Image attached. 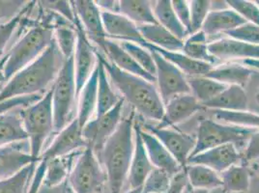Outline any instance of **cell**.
Returning a JSON list of instances; mask_svg holds the SVG:
<instances>
[{
  "mask_svg": "<svg viewBox=\"0 0 259 193\" xmlns=\"http://www.w3.org/2000/svg\"><path fill=\"white\" fill-rule=\"evenodd\" d=\"M59 57L62 58L54 41L41 56L17 73L1 88L0 103L19 96L42 95L58 75L62 65Z\"/></svg>",
  "mask_w": 259,
  "mask_h": 193,
  "instance_id": "6da1fadb",
  "label": "cell"
},
{
  "mask_svg": "<svg viewBox=\"0 0 259 193\" xmlns=\"http://www.w3.org/2000/svg\"><path fill=\"white\" fill-rule=\"evenodd\" d=\"M135 115L136 111L133 110L127 118L120 122L98 158L107 174L110 193L122 192L128 179L135 148Z\"/></svg>",
  "mask_w": 259,
  "mask_h": 193,
  "instance_id": "7a4b0ae2",
  "label": "cell"
},
{
  "mask_svg": "<svg viewBox=\"0 0 259 193\" xmlns=\"http://www.w3.org/2000/svg\"><path fill=\"white\" fill-rule=\"evenodd\" d=\"M97 57L104 65L111 82L135 111L143 117L161 122L164 116V105L154 83L120 70L98 51Z\"/></svg>",
  "mask_w": 259,
  "mask_h": 193,
  "instance_id": "3957f363",
  "label": "cell"
},
{
  "mask_svg": "<svg viewBox=\"0 0 259 193\" xmlns=\"http://www.w3.org/2000/svg\"><path fill=\"white\" fill-rule=\"evenodd\" d=\"M29 27L6 54L7 59L3 69L5 83L23 68L31 64L54 43V30L50 26L30 21Z\"/></svg>",
  "mask_w": 259,
  "mask_h": 193,
  "instance_id": "277c9868",
  "label": "cell"
},
{
  "mask_svg": "<svg viewBox=\"0 0 259 193\" xmlns=\"http://www.w3.org/2000/svg\"><path fill=\"white\" fill-rule=\"evenodd\" d=\"M19 114L28 137L29 153L33 159L39 161L45 142L54 132L52 88L35 104L22 108Z\"/></svg>",
  "mask_w": 259,
  "mask_h": 193,
  "instance_id": "5b68a950",
  "label": "cell"
},
{
  "mask_svg": "<svg viewBox=\"0 0 259 193\" xmlns=\"http://www.w3.org/2000/svg\"><path fill=\"white\" fill-rule=\"evenodd\" d=\"M52 90L54 132L57 134L75 119L72 118L74 107L77 100L74 56L63 60Z\"/></svg>",
  "mask_w": 259,
  "mask_h": 193,
  "instance_id": "8992f818",
  "label": "cell"
},
{
  "mask_svg": "<svg viewBox=\"0 0 259 193\" xmlns=\"http://www.w3.org/2000/svg\"><path fill=\"white\" fill-rule=\"evenodd\" d=\"M259 129L242 128L237 126L221 124L212 119H204L200 122L196 134V143L190 158L201 152L225 144H247L248 138Z\"/></svg>",
  "mask_w": 259,
  "mask_h": 193,
  "instance_id": "52a82bcc",
  "label": "cell"
},
{
  "mask_svg": "<svg viewBox=\"0 0 259 193\" xmlns=\"http://www.w3.org/2000/svg\"><path fill=\"white\" fill-rule=\"evenodd\" d=\"M74 193H102L108 182L107 174L96 154L87 147L78 156L68 178Z\"/></svg>",
  "mask_w": 259,
  "mask_h": 193,
  "instance_id": "ba28073f",
  "label": "cell"
},
{
  "mask_svg": "<svg viewBox=\"0 0 259 193\" xmlns=\"http://www.w3.org/2000/svg\"><path fill=\"white\" fill-rule=\"evenodd\" d=\"M123 106L124 99L122 98L111 110L101 116H96L95 119H91L82 128V136L87 143V147L94 151L98 158L122 121Z\"/></svg>",
  "mask_w": 259,
  "mask_h": 193,
  "instance_id": "9c48e42d",
  "label": "cell"
},
{
  "mask_svg": "<svg viewBox=\"0 0 259 193\" xmlns=\"http://www.w3.org/2000/svg\"><path fill=\"white\" fill-rule=\"evenodd\" d=\"M156 64V81L159 86V94L163 105L172 98L190 94L191 88L183 73L161 54L150 51Z\"/></svg>",
  "mask_w": 259,
  "mask_h": 193,
  "instance_id": "30bf717a",
  "label": "cell"
},
{
  "mask_svg": "<svg viewBox=\"0 0 259 193\" xmlns=\"http://www.w3.org/2000/svg\"><path fill=\"white\" fill-rule=\"evenodd\" d=\"M76 30V44L74 54V69L76 78V96L94 72L97 66V50L87 37L81 23L76 17L75 21Z\"/></svg>",
  "mask_w": 259,
  "mask_h": 193,
  "instance_id": "8fae6325",
  "label": "cell"
},
{
  "mask_svg": "<svg viewBox=\"0 0 259 193\" xmlns=\"http://www.w3.org/2000/svg\"><path fill=\"white\" fill-rule=\"evenodd\" d=\"M144 129L152 133L161 141L173 158L185 169L188 165V160L194 151L196 137L167 128H159L151 125H145Z\"/></svg>",
  "mask_w": 259,
  "mask_h": 193,
  "instance_id": "7c38bea8",
  "label": "cell"
},
{
  "mask_svg": "<svg viewBox=\"0 0 259 193\" xmlns=\"http://www.w3.org/2000/svg\"><path fill=\"white\" fill-rule=\"evenodd\" d=\"M71 5L90 42L101 47L108 38L102 20V10L98 7L96 2L92 0H76L71 1Z\"/></svg>",
  "mask_w": 259,
  "mask_h": 193,
  "instance_id": "4fadbf2b",
  "label": "cell"
},
{
  "mask_svg": "<svg viewBox=\"0 0 259 193\" xmlns=\"http://www.w3.org/2000/svg\"><path fill=\"white\" fill-rule=\"evenodd\" d=\"M241 160L242 156L234 144H225L189 158L188 165H204L221 174L237 165Z\"/></svg>",
  "mask_w": 259,
  "mask_h": 193,
  "instance_id": "5bb4252c",
  "label": "cell"
},
{
  "mask_svg": "<svg viewBox=\"0 0 259 193\" xmlns=\"http://www.w3.org/2000/svg\"><path fill=\"white\" fill-rule=\"evenodd\" d=\"M102 20L108 39L137 43L141 46L147 43L143 39L138 25L123 15L102 11Z\"/></svg>",
  "mask_w": 259,
  "mask_h": 193,
  "instance_id": "9a60e30c",
  "label": "cell"
},
{
  "mask_svg": "<svg viewBox=\"0 0 259 193\" xmlns=\"http://www.w3.org/2000/svg\"><path fill=\"white\" fill-rule=\"evenodd\" d=\"M141 125L135 121V148L128 174L131 188L142 187L150 173L154 170V166L148 158L144 143L141 138Z\"/></svg>",
  "mask_w": 259,
  "mask_h": 193,
  "instance_id": "2e32d148",
  "label": "cell"
},
{
  "mask_svg": "<svg viewBox=\"0 0 259 193\" xmlns=\"http://www.w3.org/2000/svg\"><path fill=\"white\" fill-rule=\"evenodd\" d=\"M203 108V106L192 93L174 96L164 105V116L161 121V124L157 127H172L192 117Z\"/></svg>",
  "mask_w": 259,
  "mask_h": 193,
  "instance_id": "e0dca14e",
  "label": "cell"
},
{
  "mask_svg": "<svg viewBox=\"0 0 259 193\" xmlns=\"http://www.w3.org/2000/svg\"><path fill=\"white\" fill-rule=\"evenodd\" d=\"M209 53L218 59L259 60V45L244 43L234 39H221L209 43Z\"/></svg>",
  "mask_w": 259,
  "mask_h": 193,
  "instance_id": "ac0fdd59",
  "label": "cell"
},
{
  "mask_svg": "<svg viewBox=\"0 0 259 193\" xmlns=\"http://www.w3.org/2000/svg\"><path fill=\"white\" fill-rule=\"evenodd\" d=\"M141 134L148 158L154 168L165 171L171 177L183 170L171 154L166 150V148L156 136L142 128Z\"/></svg>",
  "mask_w": 259,
  "mask_h": 193,
  "instance_id": "d6986e66",
  "label": "cell"
},
{
  "mask_svg": "<svg viewBox=\"0 0 259 193\" xmlns=\"http://www.w3.org/2000/svg\"><path fill=\"white\" fill-rule=\"evenodd\" d=\"M82 150L76 151L69 155L56 157L47 160L40 157L39 160L46 162V172L44 177L43 185L47 188L56 187L68 181L70 173L72 171L78 156Z\"/></svg>",
  "mask_w": 259,
  "mask_h": 193,
  "instance_id": "ffe728a7",
  "label": "cell"
},
{
  "mask_svg": "<svg viewBox=\"0 0 259 193\" xmlns=\"http://www.w3.org/2000/svg\"><path fill=\"white\" fill-rule=\"evenodd\" d=\"M100 49L104 51L106 57L108 58V61L115 65L120 70L131 75L142 77L152 83L156 81V76L150 75L146 71H144L116 41L106 39Z\"/></svg>",
  "mask_w": 259,
  "mask_h": 193,
  "instance_id": "44dd1931",
  "label": "cell"
},
{
  "mask_svg": "<svg viewBox=\"0 0 259 193\" xmlns=\"http://www.w3.org/2000/svg\"><path fill=\"white\" fill-rule=\"evenodd\" d=\"M36 162L38 161L22 148L21 142L0 147V180L8 179Z\"/></svg>",
  "mask_w": 259,
  "mask_h": 193,
  "instance_id": "7402d4cb",
  "label": "cell"
},
{
  "mask_svg": "<svg viewBox=\"0 0 259 193\" xmlns=\"http://www.w3.org/2000/svg\"><path fill=\"white\" fill-rule=\"evenodd\" d=\"M143 47H145L149 52L154 51L161 54L162 57H164L167 61L176 66L184 75H188L189 77L205 76L214 68L212 64L194 60L181 52H168L149 43H145Z\"/></svg>",
  "mask_w": 259,
  "mask_h": 193,
  "instance_id": "603a6c76",
  "label": "cell"
},
{
  "mask_svg": "<svg viewBox=\"0 0 259 193\" xmlns=\"http://www.w3.org/2000/svg\"><path fill=\"white\" fill-rule=\"evenodd\" d=\"M247 22L238 14L230 9H217L209 12L202 26V31L206 36H214L219 33H226L233 30Z\"/></svg>",
  "mask_w": 259,
  "mask_h": 193,
  "instance_id": "cb8c5ba5",
  "label": "cell"
},
{
  "mask_svg": "<svg viewBox=\"0 0 259 193\" xmlns=\"http://www.w3.org/2000/svg\"><path fill=\"white\" fill-rule=\"evenodd\" d=\"M98 74L99 70L97 64L94 72L92 73L77 96L78 106L77 116L76 118L77 119L81 129L88 121L91 120L95 112V109L97 108Z\"/></svg>",
  "mask_w": 259,
  "mask_h": 193,
  "instance_id": "d4e9b609",
  "label": "cell"
},
{
  "mask_svg": "<svg viewBox=\"0 0 259 193\" xmlns=\"http://www.w3.org/2000/svg\"><path fill=\"white\" fill-rule=\"evenodd\" d=\"M203 108L219 110L239 111L247 110L248 96L243 87L237 85L227 86V88L213 100L202 104Z\"/></svg>",
  "mask_w": 259,
  "mask_h": 193,
  "instance_id": "484cf974",
  "label": "cell"
},
{
  "mask_svg": "<svg viewBox=\"0 0 259 193\" xmlns=\"http://www.w3.org/2000/svg\"><path fill=\"white\" fill-rule=\"evenodd\" d=\"M138 27L147 43L168 52H181L183 49L184 41L175 37L159 23L138 25Z\"/></svg>",
  "mask_w": 259,
  "mask_h": 193,
  "instance_id": "4316f807",
  "label": "cell"
},
{
  "mask_svg": "<svg viewBox=\"0 0 259 193\" xmlns=\"http://www.w3.org/2000/svg\"><path fill=\"white\" fill-rule=\"evenodd\" d=\"M252 74L253 71L248 67L240 64H229L214 67L205 76L227 86L244 87L248 83Z\"/></svg>",
  "mask_w": 259,
  "mask_h": 193,
  "instance_id": "83f0119b",
  "label": "cell"
},
{
  "mask_svg": "<svg viewBox=\"0 0 259 193\" xmlns=\"http://www.w3.org/2000/svg\"><path fill=\"white\" fill-rule=\"evenodd\" d=\"M151 3L147 0H121L119 2V14L137 25L155 24L158 22Z\"/></svg>",
  "mask_w": 259,
  "mask_h": 193,
  "instance_id": "f1b7e54d",
  "label": "cell"
},
{
  "mask_svg": "<svg viewBox=\"0 0 259 193\" xmlns=\"http://www.w3.org/2000/svg\"><path fill=\"white\" fill-rule=\"evenodd\" d=\"M27 140L19 113L9 111L0 115V147Z\"/></svg>",
  "mask_w": 259,
  "mask_h": 193,
  "instance_id": "f546056e",
  "label": "cell"
},
{
  "mask_svg": "<svg viewBox=\"0 0 259 193\" xmlns=\"http://www.w3.org/2000/svg\"><path fill=\"white\" fill-rule=\"evenodd\" d=\"M188 182L193 189H206L223 187L221 175L204 165H187L185 168Z\"/></svg>",
  "mask_w": 259,
  "mask_h": 193,
  "instance_id": "4dcf8cb0",
  "label": "cell"
},
{
  "mask_svg": "<svg viewBox=\"0 0 259 193\" xmlns=\"http://www.w3.org/2000/svg\"><path fill=\"white\" fill-rule=\"evenodd\" d=\"M153 10L158 23L175 37L184 41V38L188 35V32L173 10L171 1L159 0L153 6Z\"/></svg>",
  "mask_w": 259,
  "mask_h": 193,
  "instance_id": "1f68e13d",
  "label": "cell"
},
{
  "mask_svg": "<svg viewBox=\"0 0 259 193\" xmlns=\"http://www.w3.org/2000/svg\"><path fill=\"white\" fill-rule=\"evenodd\" d=\"M98 91H97V116H101L111 110L119 103L121 99L112 90L108 80V74L101 60L97 57Z\"/></svg>",
  "mask_w": 259,
  "mask_h": 193,
  "instance_id": "d6a6232c",
  "label": "cell"
},
{
  "mask_svg": "<svg viewBox=\"0 0 259 193\" xmlns=\"http://www.w3.org/2000/svg\"><path fill=\"white\" fill-rule=\"evenodd\" d=\"M192 94L202 105L221 94L227 85L206 76L187 78Z\"/></svg>",
  "mask_w": 259,
  "mask_h": 193,
  "instance_id": "836d02e7",
  "label": "cell"
},
{
  "mask_svg": "<svg viewBox=\"0 0 259 193\" xmlns=\"http://www.w3.org/2000/svg\"><path fill=\"white\" fill-rule=\"evenodd\" d=\"M208 45L209 43L207 41V36L205 33L200 30L192 34L184 42L181 53L196 61L214 65L216 63L217 59L209 53Z\"/></svg>",
  "mask_w": 259,
  "mask_h": 193,
  "instance_id": "e575fe53",
  "label": "cell"
},
{
  "mask_svg": "<svg viewBox=\"0 0 259 193\" xmlns=\"http://www.w3.org/2000/svg\"><path fill=\"white\" fill-rule=\"evenodd\" d=\"M224 189L229 193L247 191L249 186V174L244 165H233L220 174Z\"/></svg>",
  "mask_w": 259,
  "mask_h": 193,
  "instance_id": "d590c367",
  "label": "cell"
},
{
  "mask_svg": "<svg viewBox=\"0 0 259 193\" xmlns=\"http://www.w3.org/2000/svg\"><path fill=\"white\" fill-rule=\"evenodd\" d=\"M213 116L219 122L242 128L259 129V115L247 110L230 111L213 109Z\"/></svg>",
  "mask_w": 259,
  "mask_h": 193,
  "instance_id": "8d00e7d4",
  "label": "cell"
},
{
  "mask_svg": "<svg viewBox=\"0 0 259 193\" xmlns=\"http://www.w3.org/2000/svg\"><path fill=\"white\" fill-rule=\"evenodd\" d=\"M36 163H32L8 179L0 180V193H26Z\"/></svg>",
  "mask_w": 259,
  "mask_h": 193,
  "instance_id": "74e56055",
  "label": "cell"
},
{
  "mask_svg": "<svg viewBox=\"0 0 259 193\" xmlns=\"http://www.w3.org/2000/svg\"><path fill=\"white\" fill-rule=\"evenodd\" d=\"M37 6V1H27L26 5L23 7L22 11L8 22L0 24V59L4 56V51L6 45L11 40L14 33L19 28V25L22 23L23 19L33 11Z\"/></svg>",
  "mask_w": 259,
  "mask_h": 193,
  "instance_id": "f35d334b",
  "label": "cell"
},
{
  "mask_svg": "<svg viewBox=\"0 0 259 193\" xmlns=\"http://www.w3.org/2000/svg\"><path fill=\"white\" fill-rule=\"evenodd\" d=\"M54 41L63 60L73 57L76 44V26L66 25L55 28Z\"/></svg>",
  "mask_w": 259,
  "mask_h": 193,
  "instance_id": "ab89813d",
  "label": "cell"
},
{
  "mask_svg": "<svg viewBox=\"0 0 259 193\" xmlns=\"http://www.w3.org/2000/svg\"><path fill=\"white\" fill-rule=\"evenodd\" d=\"M119 43L144 71L156 76V64L151 53L148 50L140 44L130 42H119Z\"/></svg>",
  "mask_w": 259,
  "mask_h": 193,
  "instance_id": "60d3db41",
  "label": "cell"
},
{
  "mask_svg": "<svg viewBox=\"0 0 259 193\" xmlns=\"http://www.w3.org/2000/svg\"><path fill=\"white\" fill-rule=\"evenodd\" d=\"M191 9V26L188 35H192L202 29L206 18L211 11V1L208 0H193L189 1Z\"/></svg>",
  "mask_w": 259,
  "mask_h": 193,
  "instance_id": "b9f144b4",
  "label": "cell"
},
{
  "mask_svg": "<svg viewBox=\"0 0 259 193\" xmlns=\"http://www.w3.org/2000/svg\"><path fill=\"white\" fill-rule=\"evenodd\" d=\"M171 178L168 173L154 168L144 182L141 193H166L170 186Z\"/></svg>",
  "mask_w": 259,
  "mask_h": 193,
  "instance_id": "7bdbcfd3",
  "label": "cell"
},
{
  "mask_svg": "<svg viewBox=\"0 0 259 193\" xmlns=\"http://www.w3.org/2000/svg\"><path fill=\"white\" fill-rule=\"evenodd\" d=\"M227 5L249 23L259 26V7L255 1L228 0Z\"/></svg>",
  "mask_w": 259,
  "mask_h": 193,
  "instance_id": "ee69618b",
  "label": "cell"
},
{
  "mask_svg": "<svg viewBox=\"0 0 259 193\" xmlns=\"http://www.w3.org/2000/svg\"><path fill=\"white\" fill-rule=\"evenodd\" d=\"M231 39L238 40L244 43L259 45V26L247 22L240 27L225 33Z\"/></svg>",
  "mask_w": 259,
  "mask_h": 193,
  "instance_id": "f6af8a7d",
  "label": "cell"
},
{
  "mask_svg": "<svg viewBox=\"0 0 259 193\" xmlns=\"http://www.w3.org/2000/svg\"><path fill=\"white\" fill-rule=\"evenodd\" d=\"M39 4L47 10L55 12L65 19H67L70 22H72L75 25L76 21V14L73 10V7L71 5V1H42Z\"/></svg>",
  "mask_w": 259,
  "mask_h": 193,
  "instance_id": "bcb514c9",
  "label": "cell"
},
{
  "mask_svg": "<svg viewBox=\"0 0 259 193\" xmlns=\"http://www.w3.org/2000/svg\"><path fill=\"white\" fill-rule=\"evenodd\" d=\"M43 95H32V96H19L8 100L6 102L0 103V115L12 111L13 109L18 108H26L33 104H35L37 101H39Z\"/></svg>",
  "mask_w": 259,
  "mask_h": 193,
  "instance_id": "7dc6e473",
  "label": "cell"
},
{
  "mask_svg": "<svg viewBox=\"0 0 259 193\" xmlns=\"http://www.w3.org/2000/svg\"><path fill=\"white\" fill-rule=\"evenodd\" d=\"M27 1H0V22L10 21L22 11Z\"/></svg>",
  "mask_w": 259,
  "mask_h": 193,
  "instance_id": "c3c4849f",
  "label": "cell"
},
{
  "mask_svg": "<svg viewBox=\"0 0 259 193\" xmlns=\"http://www.w3.org/2000/svg\"><path fill=\"white\" fill-rule=\"evenodd\" d=\"M171 5L178 20L183 24L184 27L188 32L191 26V9L189 1L173 0L171 1Z\"/></svg>",
  "mask_w": 259,
  "mask_h": 193,
  "instance_id": "681fc988",
  "label": "cell"
},
{
  "mask_svg": "<svg viewBox=\"0 0 259 193\" xmlns=\"http://www.w3.org/2000/svg\"><path fill=\"white\" fill-rule=\"evenodd\" d=\"M244 159L246 161H252L259 159V129H257L246 144Z\"/></svg>",
  "mask_w": 259,
  "mask_h": 193,
  "instance_id": "f907efd6",
  "label": "cell"
},
{
  "mask_svg": "<svg viewBox=\"0 0 259 193\" xmlns=\"http://www.w3.org/2000/svg\"><path fill=\"white\" fill-rule=\"evenodd\" d=\"M188 178L185 169L177 173L171 178L170 186L166 193H185L188 187Z\"/></svg>",
  "mask_w": 259,
  "mask_h": 193,
  "instance_id": "816d5d0a",
  "label": "cell"
},
{
  "mask_svg": "<svg viewBox=\"0 0 259 193\" xmlns=\"http://www.w3.org/2000/svg\"><path fill=\"white\" fill-rule=\"evenodd\" d=\"M98 7L102 11L109 12V13H117L119 14V2L116 0H100L95 1Z\"/></svg>",
  "mask_w": 259,
  "mask_h": 193,
  "instance_id": "f5cc1de1",
  "label": "cell"
},
{
  "mask_svg": "<svg viewBox=\"0 0 259 193\" xmlns=\"http://www.w3.org/2000/svg\"><path fill=\"white\" fill-rule=\"evenodd\" d=\"M242 63L248 68H253V69H256L259 71V60H253V59L242 60Z\"/></svg>",
  "mask_w": 259,
  "mask_h": 193,
  "instance_id": "db71d44e",
  "label": "cell"
},
{
  "mask_svg": "<svg viewBox=\"0 0 259 193\" xmlns=\"http://www.w3.org/2000/svg\"><path fill=\"white\" fill-rule=\"evenodd\" d=\"M6 59H7V56L6 54L0 59V84L4 82V74H3V69H4V65L6 62Z\"/></svg>",
  "mask_w": 259,
  "mask_h": 193,
  "instance_id": "11a10c76",
  "label": "cell"
},
{
  "mask_svg": "<svg viewBox=\"0 0 259 193\" xmlns=\"http://www.w3.org/2000/svg\"><path fill=\"white\" fill-rule=\"evenodd\" d=\"M141 189L142 187H139V188H131L129 191L126 193H141Z\"/></svg>",
  "mask_w": 259,
  "mask_h": 193,
  "instance_id": "9f6ffc18",
  "label": "cell"
},
{
  "mask_svg": "<svg viewBox=\"0 0 259 193\" xmlns=\"http://www.w3.org/2000/svg\"><path fill=\"white\" fill-rule=\"evenodd\" d=\"M191 193H209V190H206V189H192Z\"/></svg>",
  "mask_w": 259,
  "mask_h": 193,
  "instance_id": "6f0895ef",
  "label": "cell"
},
{
  "mask_svg": "<svg viewBox=\"0 0 259 193\" xmlns=\"http://www.w3.org/2000/svg\"><path fill=\"white\" fill-rule=\"evenodd\" d=\"M255 100H256V102L259 104V88L257 89V91H256V94H255Z\"/></svg>",
  "mask_w": 259,
  "mask_h": 193,
  "instance_id": "680465c9",
  "label": "cell"
},
{
  "mask_svg": "<svg viewBox=\"0 0 259 193\" xmlns=\"http://www.w3.org/2000/svg\"><path fill=\"white\" fill-rule=\"evenodd\" d=\"M185 193H191V191L189 190V185H188V187H187V189H186V191H185Z\"/></svg>",
  "mask_w": 259,
  "mask_h": 193,
  "instance_id": "91938a15",
  "label": "cell"
},
{
  "mask_svg": "<svg viewBox=\"0 0 259 193\" xmlns=\"http://www.w3.org/2000/svg\"><path fill=\"white\" fill-rule=\"evenodd\" d=\"M255 3L257 4V6L259 7V0H257V1H255Z\"/></svg>",
  "mask_w": 259,
  "mask_h": 193,
  "instance_id": "94428289",
  "label": "cell"
},
{
  "mask_svg": "<svg viewBox=\"0 0 259 193\" xmlns=\"http://www.w3.org/2000/svg\"><path fill=\"white\" fill-rule=\"evenodd\" d=\"M258 174H259V169H258Z\"/></svg>",
  "mask_w": 259,
  "mask_h": 193,
  "instance_id": "6125c7cd",
  "label": "cell"
}]
</instances>
